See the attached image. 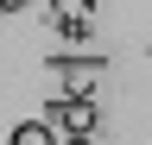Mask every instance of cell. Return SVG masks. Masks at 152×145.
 <instances>
[{
  "instance_id": "5",
  "label": "cell",
  "mask_w": 152,
  "mask_h": 145,
  "mask_svg": "<svg viewBox=\"0 0 152 145\" xmlns=\"http://www.w3.org/2000/svg\"><path fill=\"white\" fill-rule=\"evenodd\" d=\"M51 13L64 19V13H95V0H51Z\"/></svg>"
},
{
  "instance_id": "1",
  "label": "cell",
  "mask_w": 152,
  "mask_h": 145,
  "mask_svg": "<svg viewBox=\"0 0 152 145\" xmlns=\"http://www.w3.org/2000/svg\"><path fill=\"white\" fill-rule=\"evenodd\" d=\"M51 76H64V95H76V101H83L89 95V88H95V76H102V57H51Z\"/></svg>"
},
{
  "instance_id": "3",
  "label": "cell",
  "mask_w": 152,
  "mask_h": 145,
  "mask_svg": "<svg viewBox=\"0 0 152 145\" xmlns=\"http://www.w3.org/2000/svg\"><path fill=\"white\" fill-rule=\"evenodd\" d=\"M51 126H57L51 114H38V120H19V126H13V145H64V139L51 133Z\"/></svg>"
},
{
  "instance_id": "4",
  "label": "cell",
  "mask_w": 152,
  "mask_h": 145,
  "mask_svg": "<svg viewBox=\"0 0 152 145\" xmlns=\"http://www.w3.org/2000/svg\"><path fill=\"white\" fill-rule=\"evenodd\" d=\"M57 32H64L70 44H83V38H89V13H64V19H57Z\"/></svg>"
},
{
  "instance_id": "7",
  "label": "cell",
  "mask_w": 152,
  "mask_h": 145,
  "mask_svg": "<svg viewBox=\"0 0 152 145\" xmlns=\"http://www.w3.org/2000/svg\"><path fill=\"white\" fill-rule=\"evenodd\" d=\"M0 6H7V13H19V6H26V0H0Z\"/></svg>"
},
{
  "instance_id": "2",
  "label": "cell",
  "mask_w": 152,
  "mask_h": 145,
  "mask_svg": "<svg viewBox=\"0 0 152 145\" xmlns=\"http://www.w3.org/2000/svg\"><path fill=\"white\" fill-rule=\"evenodd\" d=\"M51 120H64L70 133H95V107H89V101H76V95H70V101H57V107H51Z\"/></svg>"
},
{
  "instance_id": "6",
  "label": "cell",
  "mask_w": 152,
  "mask_h": 145,
  "mask_svg": "<svg viewBox=\"0 0 152 145\" xmlns=\"http://www.w3.org/2000/svg\"><path fill=\"white\" fill-rule=\"evenodd\" d=\"M64 145H95V139H89V133H70V139H64Z\"/></svg>"
}]
</instances>
